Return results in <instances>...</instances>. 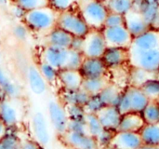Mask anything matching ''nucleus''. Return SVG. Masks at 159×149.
Returning <instances> with one entry per match:
<instances>
[{
  "instance_id": "29",
  "label": "nucleus",
  "mask_w": 159,
  "mask_h": 149,
  "mask_svg": "<svg viewBox=\"0 0 159 149\" xmlns=\"http://www.w3.org/2000/svg\"><path fill=\"white\" fill-rule=\"evenodd\" d=\"M143 145L159 147V122L145 124L140 132Z\"/></svg>"
},
{
  "instance_id": "31",
  "label": "nucleus",
  "mask_w": 159,
  "mask_h": 149,
  "mask_svg": "<svg viewBox=\"0 0 159 149\" xmlns=\"http://www.w3.org/2000/svg\"><path fill=\"white\" fill-rule=\"evenodd\" d=\"M109 12L126 15L134 7V0H106L103 2Z\"/></svg>"
},
{
  "instance_id": "18",
  "label": "nucleus",
  "mask_w": 159,
  "mask_h": 149,
  "mask_svg": "<svg viewBox=\"0 0 159 149\" xmlns=\"http://www.w3.org/2000/svg\"><path fill=\"white\" fill-rule=\"evenodd\" d=\"M79 71L84 78H95L107 76L108 67L102 58H84Z\"/></svg>"
},
{
  "instance_id": "2",
  "label": "nucleus",
  "mask_w": 159,
  "mask_h": 149,
  "mask_svg": "<svg viewBox=\"0 0 159 149\" xmlns=\"http://www.w3.org/2000/svg\"><path fill=\"white\" fill-rule=\"evenodd\" d=\"M77 7L90 29L102 30L109 13L104 3L101 0H79Z\"/></svg>"
},
{
  "instance_id": "32",
  "label": "nucleus",
  "mask_w": 159,
  "mask_h": 149,
  "mask_svg": "<svg viewBox=\"0 0 159 149\" xmlns=\"http://www.w3.org/2000/svg\"><path fill=\"white\" fill-rule=\"evenodd\" d=\"M146 124L159 122V104L157 101H149L141 113Z\"/></svg>"
},
{
  "instance_id": "5",
  "label": "nucleus",
  "mask_w": 159,
  "mask_h": 149,
  "mask_svg": "<svg viewBox=\"0 0 159 149\" xmlns=\"http://www.w3.org/2000/svg\"><path fill=\"white\" fill-rule=\"evenodd\" d=\"M21 98L5 97L0 101V119L10 129L16 127L23 118Z\"/></svg>"
},
{
  "instance_id": "41",
  "label": "nucleus",
  "mask_w": 159,
  "mask_h": 149,
  "mask_svg": "<svg viewBox=\"0 0 159 149\" xmlns=\"http://www.w3.org/2000/svg\"><path fill=\"white\" fill-rule=\"evenodd\" d=\"M104 105L100 99L99 95L90 96L88 103L84 105V110L86 114H96Z\"/></svg>"
},
{
  "instance_id": "12",
  "label": "nucleus",
  "mask_w": 159,
  "mask_h": 149,
  "mask_svg": "<svg viewBox=\"0 0 159 149\" xmlns=\"http://www.w3.org/2000/svg\"><path fill=\"white\" fill-rule=\"evenodd\" d=\"M143 145L140 133L116 132L108 147L112 149H139Z\"/></svg>"
},
{
  "instance_id": "26",
  "label": "nucleus",
  "mask_w": 159,
  "mask_h": 149,
  "mask_svg": "<svg viewBox=\"0 0 159 149\" xmlns=\"http://www.w3.org/2000/svg\"><path fill=\"white\" fill-rule=\"evenodd\" d=\"M145 124L146 123L141 113H128L122 115L117 131L140 133Z\"/></svg>"
},
{
  "instance_id": "7",
  "label": "nucleus",
  "mask_w": 159,
  "mask_h": 149,
  "mask_svg": "<svg viewBox=\"0 0 159 149\" xmlns=\"http://www.w3.org/2000/svg\"><path fill=\"white\" fill-rule=\"evenodd\" d=\"M48 115L49 122L56 132V133L61 136L68 131L69 118L66 112L65 105L57 100H50L48 103Z\"/></svg>"
},
{
  "instance_id": "34",
  "label": "nucleus",
  "mask_w": 159,
  "mask_h": 149,
  "mask_svg": "<svg viewBox=\"0 0 159 149\" xmlns=\"http://www.w3.org/2000/svg\"><path fill=\"white\" fill-rule=\"evenodd\" d=\"M145 96L149 101H158L159 99V77L147 80L141 87Z\"/></svg>"
},
{
  "instance_id": "14",
  "label": "nucleus",
  "mask_w": 159,
  "mask_h": 149,
  "mask_svg": "<svg viewBox=\"0 0 159 149\" xmlns=\"http://www.w3.org/2000/svg\"><path fill=\"white\" fill-rule=\"evenodd\" d=\"M85 121L87 124L88 133L92 136L100 147H107L115 133L105 130L95 114H86Z\"/></svg>"
},
{
  "instance_id": "39",
  "label": "nucleus",
  "mask_w": 159,
  "mask_h": 149,
  "mask_svg": "<svg viewBox=\"0 0 159 149\" xmlns=\"http://www.w3.org/2000/svg\"><path fill=\"white\" fill-rule=\"evenodd\" d=\"M84 55L82 52L75 51L70 49V54H69V59L67 63V66L65 69H75V70H79L83 60H84Z\"/></svg>"
},
{
  "instance_id": "13",
  "label": "nucleus",
  "mask_w": 159,
  "mask_h": 149,
  "mask_svg": "<svg viewBox=\"0 0 159 149\" xmlns=\"http://www.w3.org/2000/svg\"><path fill=\"white\" fill-rule=\"evenodd\" d=\"M31 125L34 140L41 147H48L51 141V135L46 116L40 111L35 112L32 118Z\"/></svg>"
},
{
  "instance_id": "48",
  "label": "nucleus",
  "mask_w": 159,
  "mask_h": 149,
  "mask_svg": "<svg viewBox=\"0 0 159 149\" xmlns=\"http://www.w3.org/2000/svg\"><path fill=\"white\" fill-rule=\"evenodd\" d=\"M139 149H159V147L148 146V145H143Z\"/></svg>"
},
{
  "instance_id": "28",
  "label": "nucleus",
  "mask_w": 159,
  "mask_h": 149,
  "mask_svg": "<svg viewBox=\"0 0 159 149\" xmlns=\"http://www.w3.org/2000/svg\"><path fill=\"white\" fill-rule=\"evenodd\" d=\"M110 82L111 81L107 76L95 78H84L81 89L90 96H94L98 95Z\"/></svg>"
},
{
  "instance_id": "20",
  "label": "nucleus",
  "mask_w": 159,
  "mask_h": 149,
  "mask_svg": "<svg viewBox=\"0 0 159 149\" xmlns=\"http://www.w3.org/2000/svg\"><path fill=\"white\" fill-rule=\"evenodd\" d=\"M74 36L65 30L56 26L43 36V46H52L61 49H70Z\"/></svg>"
},
{
  "instance_id": "8",
  "label": "nucleus",
  "mask_w": 159,
  "mask_h": 149,
  "mask_svg": "<svg viewBox=\"0 0 159 149\" xmlns=\"http://www.w3.org/2000/svg\"><path fill=\"white\" fill-rule=\"evenodd\" d=\"M129 65L149 72L157 73L159 70V49L150 50H129Z\"/></svg>"
},
{
  "instance_id": "21",
  "label": "nucleus",
  "mask_w": 159,
  "mask_h": 149,
  "mask_svg": "<svg viewBox=\"0 0 159 149\" xmlns=\"http://www.w3.org/2000/svg\"><path fill=\"white\" fill-rule=\"evenodd\" d=\"M125 26L133 37L152 28L143 15L134 7L125 15Z\"/></svg>"
},
{
  "instance_id": "25",
  "label": "nucleus",
  "mask_w": 159,
  "mask_h": 149,
  "mask_svg": "<svg viewBox=\"0 0 159 149\" xmlns=\"http://www.w3.org/2000/svg\"><path fill=\"white\" fill-rule=\"evenodd\" d=\"M90 95L84 90H64L61 89L60 92V101L64 105H79L83 106L89 100Z\"/></svg>"
},
{
  "instance_id": "50",
  "label": "nucleus",
  "mask_w": 159,
  "mask_h": 149,
  "mask_svg": "<svg viewBox=\"0 0 159 149\" xmlns=\"http://www.w3.org/2000/svg\"><path fill=\"white\" fill-rule=\"evenodd\" d=\"M97 149H112V148H111L110 147H108V146H107V147H100L99 148H97Z\"/></svg>"
},
{
  "instance_id": "16",
  "label": "nucleus",
  "mask_w": 159,
  "mask_h": 149,
  "mask_svg": "<svg viewBox=\"0 0 159 149\" xmlns=\"http://www.w3.org/2000/svg\"><path fill=\"white\" fill-rule=\"evenodd\" d=\"M24 75L28 87L34 95L41 96L48 91V84L41 75L37 65L28 64L24 71Z\"/></svg>"
},
{
  "instance_id": "19",
  "label": "nucleus",
  "mask_w": 159,
  "mask_h": 149,
  "mask_svg": "<svg viewBox=\"0 0 159 149\" xmlns=\"http://www.w3.org/2000/svg\"><path fill=\"white\" fill-rule=\"evenodd\" d=\"M134 8L143 15L151 27L159 28V0H143L135 3Z\"/></svg>"
},
{
  "instance_id": "51",
  "label": "nucleus",
  "mask_w": 159,
  "mask_h": 149,
  "mask_svg": "<svg viewBox=\"0 0 159 149\" xmlns=\"http://www.w3.org/2000/svg\"><path fill=\"white\" fill-rule=\"evenodd\" d=\"M3 98H5V96H4V95H3V93H2V92L0 91V101H1V100H2Z\"/></svg>"
},
{
  "instance_id": "23",
  "label": "nucleus",
  "mask_w": 159,
  "mask_h": 149,
  "mask_svg": "<svg viewBox=\"0 0 159 149\" xmlns=\"http://www.w3.org/2000/svg\"><path fill=\"white\" fill-rule=\"evenodd\" d=\"M83 76L79 70L62 69L59 71L58 83L61 89L64 90H78L81 89L83 82Z\"/></svg>"
},
{
  "instance_id": "27",
  "label": "nucleus",
  "mask_w": 159,
  "mask_h": 149,
  "mask_svg": "<svg viewBox=\"0 0 159 149\" xmlns=\"http://www.w3.org/2000/svg\"><path fill=\"white\" fill-rule=\"evenodd\" d=\"M124 90H121L117 85L110 82L98 95L104 105L117 106Z\"/></svg>"
},
{
  "instance_id": "1",
  "label": "nucleus",
  "mask_w": 159,
  "mask_h": 149,
  "mask_svg": "<svg viewBox=\"0 0 159 149\" xmlns=\"http://www.w3.org/2000/svg\"><path fill=\"white\" fill-rule=\"evenodd\" d=\"M59 13L60 12L50 6H46L26 11L22 21L26 24L31 33L44 36L57 26Z\"/></svg>"
},
{
  "instance_id": "24",
  "label": "nucleus",
  "mask_w": 159,
  "mask_h": 149,
  "mask_svg": "<svg viewBox=\"0 0 159 149\" xmlns=\"http://www.w3.org/2000/svg\"><path fill=\"white\" fill-rule=\"evenodd\" d=\"M0 91L5 97L21 98L22 88L0 65Z\"/></svg>"
},
{
  "instance_id": "38",
  "label": "nucleus",
  "mask_w": 159,
  "mask_h": 149,
  "mask_svg": "<svg viewBox=\"0 0 159 149\" xmlns=\"http://www.w3.org/2000/svg\"><path fill=\"white\" fill-rule=\"evenodd\" d=\"M0 149H20V139L16 134L8 133L0 141Z\"/></svg>"
},
{
  "instance_id": "6",
  "label": "nucleus",
  "mask_w": 159,
  "mask_h": 149,
  "mask_svg": "<svg viewBox=\"0 0 159 149\" xmlns=\"http://www.w3.org/2000/svg\"><path fill=\"white\" fill-rule=\"evenodd\" d=\"M107 49L102 31L89 29L84 36L82 54L85 58H102Z\"/></svg>"
},
{
  "instance_id": "42",
  "label": "nucleus",
  "mask_w": 159,
  "mask_h": 149,
  "mask_svg": "<svg viewBox=\"0 0 159 149\" xmlns=\"http://www.w3.org/2000/svg\"><path fill=\"white\" fill-rule=\"evenodd\" d=\"M125 25V15L109 12L105 21H104V27H116V26H121Z\"/></svg>"
},
{
  "instance_id": "53",
  "label": "nucleus",
  "mask_w": 159,
  "mask_h": 149,
  "mask_svg": "<svg viewBox=\"0 0 159 149\" xmlns=\"http://www.w3.org/2000/svg\"><path fill=\"white\" fill-rule=\"evenodd\" d=\"M101 1H102V2H104V1H106V0H101Z\"/></svg>"
},
{
  "instance_id": "45",
  "label": "nucleus",
  "mask_w": 159,
  "mask_h": 149,
  "mask_svg": "<svg viewBox=\"0 0 159 149\" xmlns=\"http://www.w3.org/2000/svg\"><path fill=\"white\" fill-rule=\"evenodd\" d=\"M35 140L32 139H20V149H43Z\"/></svg>"
},
{
  "instance_id": "4",
  "label": "nucleus",
  "mask_w": 159,
  "mask_h": 149,
  "mask_svg": "<svg viewBox=\"0 0 159 149\" xmlns=\"http://www.w3.org/2000/svg\"><path fill=\"white\" fill-rule=\"evenodd\" d=\"M149 100L139 87L129 85L123 91L117 108L121 115L128 113H142Z\"/></svg>"
},
{
  "instance_id": "55",
  "label": "nucleus",
  "mask_w": 159,
  "mask_h": 149,
  "mask_svg": "<svg viewBox=\"0 0 159 149\" xmlns=\"http://www.w3.org/2000/svg\"><path fill=\"white\" fill-rule=\"evenodd\" d=\"M157 102H158V104H159V99H158V101H157Z\"/></svg>"
},
{
  "instance_id": "54",
  "label": "nucleus",
  "mask_w": 159,
  "mask_h": 149,
  "mask_svg": "<svg viewBox=\"0 0 159 149\" xmlns=\"http://www.w3.org/2000/svg\"><path fill=\"white\" fill-rule=\"evenodd\" d=\"M157 73H158V77H159V70H158V72H157Z\"/></svg>"
},
{
  "instance_id": "36",
  "label": "nucleus",
  "mask_w": 159,
  "mask_h": 149,
  "mask_svg": "<svg viewBox=\"0 0 159 149\" xmlns=\"http://www.w3.org/2000/svg\"><path fill=\"white\" fill-rule=\"evenodd\" d=\"M12 2L26 11L46 7L49 4V0H12Z\"/></svg>"
},
{
  "instance_id": "22",
  "label": "nucleus",
  "mask_w": 159,
  "mask_h": 149,
  "mask_svg": "<svg viewBox=\"0 0 159 149\" xmlns=\"http://www.w3.org/2000/svg\"><path fill=\"white\" fill-rule=\"evenodd\" d=\"M129 49L107 48L102 59L108 68L118 67L129 62Z\"/></svg>"
},
{
  "instance_id": "3",
  "label": "nucleus",
  "mask_w": 159,
  "mask_h": 149,
  "mask_svg": "<svg viewBox=\"0 0 159 149\" xmlns=\"http://www.w3.org/2000/svg\"><path fill=\"white\" fill-rule=\"evenodd\" d=\"M57 26L65 30L73 36L78 37H84L90 29L77 7L60 12Z\"/></svg>"
},
{
  "instance_id": "40",
  "label": "nucleus",
  "mask_w": 159,
  "mask_h": 149,
  "mask_svg": "<svg viewBox=\"0 0 159 149\" xmlns=\"http://www.w3.org/2000/svg\"><path fill=\"white\" fill-rule=\"evenodd\" d=\"M69 120H85L86 112L83 106L79 105H65Z\"/></svg>"
},
{
  "instance_id": "33",
  "label": "nucleus",
  "mask_w": 159,
  "mask_h": 149,
  "mask_svg": "<svg viewBox=\"0 0 159 149\" xmlns=\"http://www.w3.org/2000/svg\"><path fill=\"white\" fill-rule=\"evenodd\" d=\"M38 69L45 78V80L48 82V85H55L58 83V78H59V70L53 67L52 65L40 62L38 63Z\"/></svg>"
},
{
  "instance_id": "43",
  "label": "nucleus",
  "mask_w": 159,
  "mask_h": 149,
  "mask_svg": "<svg viewBox=\"0 0 159 149\" xmlns=\"http://www.w3.org/2000/svg\"><path fill=\"white\" fill-rule=\"evenodd\" d=\"M68 131L77 132L82 133H88L87 124L85 120H69L68 123Z\"/></svg>"
},
{
  "instance_id": "47",
  "label": "nucleus",
  "mask_w": 159,
  "mask_h": 149,
  "mask_svg": "<svg viewBox=\"0 0 159 149\" xmlns=\"http://www.w3.org/2000/svg\"><path fill=\"white\" fill-rule=\"evenodd\" d=\"M8 127L6 125V123L0 119V141L3 140L8 133Z\"/></svg>"
},
{
  "instance_id": "46",
  "label": "nucleus",
  "mask_w": 159,
  "mask_h": 149,
  "mask_svg": "<svg viewBox=\"0 0 159 149\" xmlns=\"http://www.w3.org/2000/svg\"><path fill=\"white\" fill-rule=\"evenodd\" d=\"M83 44H84V37H78V36H74L72 43H71V47L70 49L75 51H79L82 52V49H83Z\"/></svg>"
},
{
  "instance_id": "11",
  "label": "nucleus",
  "mask_w": 159,
  "mask_h": 149,
  "mask_svg": "<svg viewBox=\"0 0 159 149\" xmlns=\"http://www.w3.org/2000/svg\"><path fill=\"white\" fill-rule=\"evenodd\" d=\"M60 139L70 149H97L100 147L97 141L87 133L67 131L60 136Z\"/></svg>"
},
{
  "instance_id": "10",
  "label": "nucleus",
  "mask_w": 159,
  "mask_h": 149,
  "mask_svg": "<svg viewBox=\"0 0 159 149\" xmlns=\"http://www.w3.org/2000/svg\"><path fill=\"white\" fill-rule=\"evenodd\" d=\"M70 49H61L52 46H43L40 51V62L47 63L56 69L62 70L67 66Z\"/></svg>"
},
{
  "instance_id": "17",
  "label": "nucleus",
  "mask_w": 159,
  "mask_h": 149,
  "mask_svg": "<svg viewBox=\"0 0 159 149\" xmlns=\"http://www.w3.org/2000/svg\"><path fill=\"white\" fill-rule=\"evenodd\" d=\"M95 115L105 130L111 133L117 132L122 118L117 106L104 105Z\"/></svg>"
},
{
  "instance_id": "49",
  "label": "nucleus",
  "mask_w": 159,
  "mask_h": 149,
  "mask_svg": "<svg viewBox=\"0 0 159 149\" xmlns=\"http://www.w3.org/2000/svg\"><path fill=\"white\" fill-rule=\"evenodd\" d=\"M8 4V0H0V7H5Z\"/></svg>"
},
{
  "instance_id": "44",
  "label": "nucleus",
  "mask_w": 159,
  "mask_h": 149,
  "mask_svg": "<svg viewBox=\"0 0 159 149\" xmlns=\"http://www.w3.org/2000/svg\"><path fill=\"white\" fill-rule=\"evenodd\" d=\"M10 14L13 17V19H15L17 21H22L26 14V10L19 7L18 5L13 4L12 7H10Z\"/></svg>"
},
{
  "instance_id": "35",
  "label": "nucleus",
  "mask_w": 159,
  "mask_h": 149,
  "mask_svg": "<svg viewBox=\"0 0 159 149\" xmlns=\"http://www.w3.org/2000/svg\"><path fill=\"white\" fill-rule=\"evenodd\" d=\"M11 33L17 41L23 43L29 39L31 31L29 30V28L26 26V24L23 21H18L16 24L12 26Z\"/></svg>"
},
{
  "instance_id": "9",
  "label": "nucleus",
  "mask_w": 159,
  "mask_h": 149,
  "mask_svg": "<svg viewBox=\"0 0 159 149\" xmlns=\"http://www.w3.org/2000/svg\"><path fill=\"white\" fill-rule=\"evenodd\" d=\"M102 31L105 38L107 48H130L133 36L125 25L104 27Z\"/></svg>"
},
{
  "instance_id": "30",
  "label": "nucleus",
  "mask_w": 159,
  "mask_h": 149,
  "mask_svg": "<svg viewBox=\"0 0 159 149\" xmlns=\"http://www.w3.org/2000/svg\"><path fill=\"white\" fill-rule=\"evenodd\" d=\"M130 67L131 68L129 71V80H130V85L132 86L140 88L147 80L158 77V73L145 71L143 69L133 67V66H130Z\"/></svg>"
},
{
  "instance_id": "15",
  "label": "nucleus",
  "mask_w": 159,
  "mask_h": 149,
  "mask_svg": "<svg viewBox=\"0 0 159 149\" xmlns=\"http://www.w3.org/2000/svg\"><path fill=\"white\" fill-rule=\"evenodd\" d=\"M159 49V28H150L146 32L133 37L129 50H150Z\"/></svg>"
},
{
  "instance_id": "37",
  "label": "nucleus",
  "mask_w": 159,
  "mask_h": 149,
  "mask_svg": "<svg viewBox=\"0 0 159 149\" xmlns=\"http://www.w3.org/2000/svg\"><path fill=\"white\" fill-rule=\"evenodd\" d=\"M78 2L79 0H49L48 6L58 12H62L77 7Z\"/></svg>"
},
{
  "instance_id": "52",
  "label": "nucleus",
  "mask_w": 159,
  "mask_h": 149,
  "mask_svg": "<svg viewBox=\"0 0 159 149\" xmlns=\"http://www.w3.org/2000/svg\"><path fill=\"white\" fill-rule=\"evenodd\" d=\"M143 0H134V3H138V2H141Z\"/></svg>"
}]
</instances>
